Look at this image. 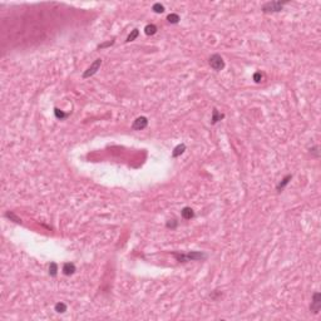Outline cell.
Wrapping results in <instances>:
<instances>
[{
    "label": "cell",
    "instance_id": "cell-22",
    "mask_svg": "<svg viewBox=\"0 0 321 321\" xmlns=\"http://www.w3.org/2000/svg\"><path fill=\"white\" fill-rule=\"evenodd\" d=\"M261 79H262V74H261V72H256V73L253 74V80H255L256 83H260V82H261Z\"/></svg>",
    "mask_w": 321,
    "mask_h": 321
},
{
    "label": "cell",
    "instance_id": "cell-16",
    "mask_svg": "<svg viewBox=\"0 0 321 321\" xmlns=\"http://www.w3.org/2000/svg\"><path fill=\"white\" fill-rule=\"evenodd\" d=\"M54 114H55V117H57L58 119H60V120H61V119H64V118H67V117L69 115L68 113H64V112H63V111H60L59 108H55V109H54Z\"/></svg>",
    "mask_w": 321,
    "mask_h": 321
},
{
    "label": "cell",
    "instance_id": "cell-20",
    "mask_svg": "<svg viewBox=\"0 0 321 321\" xmlns=\"http://www.w3.org/2000/svg\"><path fill=\"white\" fill-rule=\"evenodd\" d=\"M177 226H178V221H177V219H170V221H167V223H166V227H167V228H171V230H174Z\"/></svg>",
    "mask_w": 321,
    "mask_h": 321
},
{
    "label": "cell",
    "instance_id": "cell-4",
    "mask_svg": "<svg viewBox=\"0 0 321 321\" xmlns=\"http://www.w3.org/2000/svg\"><path fill=\"white\" fill-rule=\"evenodd\" d=\"M101 66H102V59L101 58H98V59H95L93 63H92V66L83 73V79H87V78H89V77H92V75H94L95 73H97L98 70H99V68H101Z\"/></svg>",
    "mask_w": 321,
    "mask_h": 321
},
{
    "label": "cell",
    "instance_id": "cell-12",
    "mask_svg": "<svg viewBox=\"0 0 321 321\" xmlns=\"http://www.w3.org/2000/svg\"><path fill=\"white\" fill-rule=\"evenodd\" d=\"M157 26L154 25V24H148V25H146V28H144V33L147 34V35H154L156 33H157Z\"/></svg>",
    "mask_w": 321,
    "mask_h": 321
},
{
    "label": "cell",
    "instance_id": "cell-6",
    "mask_svg": "<svg viewBox=\"0 0 321 321\" xmlns=\"http://www.w3.org/2000/svg\"><path fill=\"white\" fill-rule=\"evenodd\" d=\"M147 125H148V119H147L146 117H138V118L133 122L132 128H133L134 131H142V129H144Z\"/></svg>",
    "mask_w": 321,
    "mask_h": 321
},
{
    "label": "cell",
    "instance_id": "cell-2",
    "mask_svg": "<svg viewBox=\"0 0 321 321\" xmlns=\"http://www.w3.org/2000/svg\"><path fill=\"white\" fill-rule=\"evenodd\" d=\"M286 4L287 2H267L261 7V10L264 13H278Z\"/></svg>",
    "mask_w": 321,
    "mask_h": 321
},
{
    "label": "cell",
    "instance_id": "cell-5",
    "mask_svg": "<svg viewBox=\"0 0 321 321\" xmlns=\"http://www.w3.org/2000/svg\"><path fill=\"white\" fill-rule=\"evenodd\" d=\"M320 309H321V294L316 291L312 295V301H311V305H310V311H312L314 314H319Z\"/></svg>",
    "mask_w": 321,
    "mask_h": 321
},
{
    "label": "cell",
    "instance_id": "cell-13",
    "mask_svg": "<svg viewBox=\"0 0 321 321\" xmlns=\"http://www.w3.org/2000/svg\"><path fill=\"white\" fill-rule=\"evenodd\" d=\"M167 20H168V23H171V24H178L181 19H179V15H178V14L172 13V14H170V15L167 16Z\"/></svg>",
    "mask_w": 321,
    "mask_h": 321
},
{
    "label": "cell",
    "instance_id": "cell-17",
    "mask_svg": "<svg viewBox=\"0 0 321 321\" xmlns=\"http://www.w3.org/2000/svg\"><path fill=\"white\" fill-rule=\"evenodd\" d=\"M57 274H58V265H57L55 262H52L50 266H49V275H50L52 277H55Z\"/></svg>",
    "mask_w": 321,
    "mask_h": 321
},
{
    "label": "cell",
    "instance_id": "cell-21",
    "mask_svg": "<svg viewBox=\"0 0 321 321\" xmlns=\"http://www.w3.org/2000/svg\"><path fill=\"white\" fill-rule=\"evenodd\" d=\"M113 44H114V39H112V40H108V42H106V43L99 44V45L97 47V49H104V48H108V47H111V45H113Z\"/></svg>",
    "mask_w": 321,
    "mask_h": 321
},
{
    "label": "cell",
    "instance_id": "cell-7",
    "mask_svg": "<svg viewBox=\"0 0 321 321\" xmlns=\"http://www.w3.org/2000/svg\"><path fill=\"white\" fill-rule=\"evenodd\" d=\"M75 271H77V269H75V265L73 262H66L63 265V274L66 276H70Z\"/></svg>",
    "mask_w": 321,
    "mask_h": 321
},
{
    "label": "cell",
    "instance_id": "cell-1",
    "mask_svg": "<svg viewBox=\"0 0 321 321\" xmlns=\"http://www.w3.org/2000/svg\"><path fill=\"white\" fill-rule=\"evenodd\" d=\"M173 256L178 262H188V261H203L207 259V255L200 251H189L187 253H177L173 252Z\"/></svg>",
    "mask_w": 321,
    "mask_h": 321
},
{
    "label": "cell",
    "instance_id": "cell-23",
    "mask_svg": "<svg viewBox=\"0 0 321 321\" xmlns=\"http://www.w3.org/2000/svg\"><path fill=\"white\" fill-rule=\"evenodd\" d=\"M310 152L315 156V157H319L320 156V152H319V146H315V147H312L311 149H310Z\"/></svg>",
    "mask_w": 321,
    "mask_h": 321
},
{
    "label": "cell",
    "instance_id": "cell-14",
    "mask_svg": "<svg viewBox=\"0 0 321 321\" xmlns=\"http://www.w3.org/2000/svg\"><path fill=\"white\" fill-rule=\"evenodd\" d=\"M138 35H139V30H138V29H133V30L131 31V34L127 37V42L129 43V42H133V40H136V39L138 38Z\"/></svg>",
    "mask_w": 321,
    "mask_h": 321
},
{
    "label": "cell",
    "instance_id": "cell-3",
    "mask_svg": "<svg viewBox=\"0 0 321 321\" xmlns=\"http://www.w3.org/2000/svg\"><path fill=\"white\" fill-rule=\"evenodd\" d=\"M208 64H210V67L216 72H219L224 68V60L219 54L211 55L210 59H208Z\"/></svg>",
    "mask_w": 321,
    "mask_h": 321
},
{
    "label": "cell",
    "instance_id": "cell-19",
    "mask_svg": "<svg viewBox=\"0 0 321 321\" xmlns=\"http://www.w3.org/2000/svg\"><path fill=\"white\" fill-rule=\"evenodd\" d=\"M5 217L10 218V219H11V221H14L15 223H21V219H20L15 213H13V212H7V213H5Z\"/></svg>",
    "mask_w": 321,
    "mask_h": 321
},
{
    "label": "cell",
    "instance_id": "cell-11",
    "mask_svg": "<svg viewBox=\"0 0 321 321\" xmlns=\"http://www.w3.org/2000/svg\"><path fill=\"white\" fill-rule=\"evenodd\" d=\"M184 151H186V144H183V143H182V144H178V146H177V147L173 149V153H172V156H173L174 158H177V157H179V156H181V154H182Z\"/></svg>",
    "mask_w": 321,
    "mask_h": 321
},
{
    "label": "cell",
    "instance_id": "cell-8",
    "mask_svg": "<svg viewBox=\"0 0 321 321\" xmlns=\"http://www.w3.org/2000/svg\"><path fill=\"white\" fill-rule=\"evenodd\" d=\"M291 179H292V174H287L286 177H283V178H282V181H281V182L277 184V187H276L277 192H281V191H282V189H283L288 183H290V181H291Z\"/></svg>",
    "mask_w": 321,
    "mask_h": 321
},
{
    "label": "cell",
    "instance_id": "cell-18",
    "mask_svg": "<svg viewBox=\"0 0 321 321\" xmlns=\"http://www.w3.org/2000/svg\"><path fill=\"white\" fill-rule=\"evenodd\" d=\"M152 10H153L154 13H157V14H160V13H163V11H165V7H163L162 4H160V3H156V4H153Z\"/></svg>",
    "mask_w": 321,
    "mask_h": 321
},
{
    "label": "cell",
    "instance_id": "cell-15",
    "mask_svg": "<svg viewBox=\"0 0 321 321\" xmlns=\"http://www.w3.org/2000/svg\"><path fill=\"white\" fill-rule=\"evenodd\" d=\"M54 309H55V311L57 312H59V314H63V312H66L67 311V305L64 304V302H58V304H55V306H54Z\"/></svg>",
    "mask_w": 321,
    "mask_h": 321
},
{
    "label": "cell",
    "instance_id": "cell-9",
    "mask_svg": "<svg viewBox=\"0 0 321 321\" xmlns=\"http://www.w3.org/2000/svg\"><path fill=\"white\" fill-rule=\"evenodd\" d=\"M181 216H182L184 219H191V218L195 217V211L192 210L191 207H184V208H182V211H181Z\"/></svg>",
    "mask_w": 321,
    "mask_h": 321
},
{
    "label": "cell",
    "instance_id": "cell-10",
    "mask_svg": "<svg viewBox=\"0 0 321 321\" xmlns=\"http://www.w3.org/2000/svg\"><path fill=\"white\" fill-rule=\"evenodd\" d=\"M224 118V114H222V113H219L216 108L212 111V118H211V124H216L217 122H219L221 119H223Z\"/></svg>",
    "mask_w": 321,
    "mask_h": 321
}]
</instances>
